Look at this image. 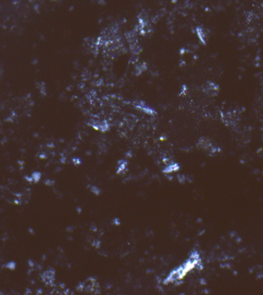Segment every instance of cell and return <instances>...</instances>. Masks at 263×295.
Returning a JSON list of instances; mask_svg holds the SVG:
<instances>
[{
    "instance_id": "3",
    "label": "cell",
    "mask_w": 263,
    "mask_h": 295,
    "mask_svg": "<svg viewBox=\"0 0 263 295\" xmlns=\"http://www.w3.org/2000/svg\"><path fill=\"white\" fill-rule=\"evenodd\" d=\"M90 125L93 127V129L96 130L101 131V132H106L109 129L108 122H100V121H93V122H90Z\"/></svg>"
},
{
    "instance_id": "1",
    "label": "cell",
    "mask_w": 263,
    "mask_h": 295,
    "mask_svg": "<svg viewBox=\"0 0 263 295\" xmlns=\"http://www.w3.org/2000/svg\"><path fill=\"white\" fill-rule=\"evenodd\" d=\"M201 264V258L199 254L197 251H193L188 258L182 265L178 267L170 272V274L164 280V284H169L181 281L189 271L195 268L197 266Z\"/></svg>"
},
{
    "instance_id": "2",
    "label": "cell",
    "mask_w": 263,
    "mask_h": 295,
    "mask_svg": "<svg viewBox=\"0 0 263 295\" xmlns=\"http://www.w3.org/2000/svg\"><path fill=\"white\" fill-rule=\"evenodd\" d=\"M99 289V284L95 278H90L82 283L79 284L78 290L82 292H89V293H96V290Z\"/></svg>"
},
{
    "instance_id": "4",
    "label": "cell",
    "mask_w": 263,
    "mask_h": 295,
    "mask_svg": "<svg viewBox=\"0 0 263 295\" xmlns=\"http://www.w3.org/2000/svg\"><path fill=\"white\" fill-rule=\"evenodd\" d=\"M179 169V166L178 164L171 163L166 167V169H164L163 172L164 173H172L173 172L178 171Z\"/></svg>"
},
{
    "instance_id": "6",
    "label": "cell",
    "mask_w": 263,
    "mask_h": 295,
    "mask_svg": "<svg viewBox=\"0 0 263 295\" xmlns=\"http://www.w3.org/2000/svg\"><path fill=\"white\" fill-rule=\"evenodd\" d=\"M119 165H120V166H119V170H118V173H121V172H123V171L125 170V169H126V162H120Z\"/></svg>"
},
{
    "instance_id": "5",
    "label": "cell",
    "mask_w": 263,
    "mask_h": 295,
    "mask_svg": "<svg viewBox=\"0 0 263 295\" xmlns=\"http://www.w3.org/2000/svg\"><path fill=\"white\" fill-rule=\"evenodd\" d=\"M139 108L141 109L142 111H145V112H147L148 114H149V115H152V113L154 112L153 110L151 109V108H150L149 107H148V106H145L144 104L141 105H139Z\"/></svg>"
}]
</instances>
